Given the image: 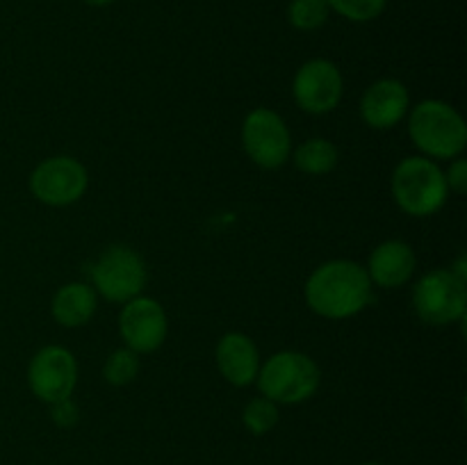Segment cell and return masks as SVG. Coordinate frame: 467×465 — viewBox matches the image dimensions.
<instances>
[{
	"instance_id": "1",
	"label": "cell",
	"mask_w": 467,
	"mask_h": 465,
	"mask_svg": "<svg viewBox=\"0 0 467 465\" xmlns=\"http://www.w3.org/2000/svg\"><path fill=\"white\" fill-rule=\"evenodd\" d=\"M308 308L324 319H349L363 313L374 299V285L365 264L336 258L313 269L304 287Z\"/></svg>"
},
{
	"instance_id": "2",
	"label": "cell",
	"mask_w": 467,
	"mask_h": 465,
	"mask_svg": "<svg viewBox=\"0 0 467 465\" xmlns=\"http://www.w3.org/2000/svg\"><path fill=\"white\" fill-rule=\"evenodd\" d=\"M409 135L424 158L454 160L467 146V123L463 114L441 98H427L409 109Z\"/></svg>"
},
{
	"instance_id": "3",
	"label": "cell",
	"mask_w": 467,
	"mask_h": 465,
	"mask_svg": "<svg viewBox=\"0 0 467 465\" xmlns=\"http://www.w3.org/2000/svg\"><path fill=\"white\" fill-rule=\"evenodd\" d=\"M390 191L397 208L415 219L441 212L450 196L441 164L424 155H410L397 164L390 178Z\"/></svg>"
},
{
	"instance_id": "4",
	"label": "cell",
	"mask_w": 467,
	"mask_h": 465,
	"mask_svg": "<svg viewBox=\"0 0 467 465\" xmlns=\"http://www.w3.org/2000/svg\"><path fill=\"white\" fill-rule=\"evenodd\" d=\"M260 395L278 406H296L315 397L322 386V369L304 351L285 349L260 363L255 378Z\"/></svg>"
},
{
	"instance_id": "5",
	"label": "cell",
	"mask_w": 467,
	"mask_h": 465,
	"mask_svg": "<svg viewBox=\"0 0 467 465\" xmlns=\"http://www.w3.org/2000/svg\"><path fill=\"white\" fill-rule=\"evenodd\" d=\"M91 283L96 294L109 304H126L144 294L149 283V269L144 258L126 244H112L91 264Z\"/></svg>"
},
{
	"instance_id": "6",
	"label": "cell",
	"mask_w": 467,
	"mask_h": 465,
	"mask_svg": "<svg viewBox=\"0 0 467 465\" xmlns=\"http://www.w3.org/2000/svg\"><path fill=\"white\" fill-rule=\"evenodd\" d=\"M413 310L429 326H447L465 319L467 283L450 269H431L413 285Z\"/></svg>"
},
{
	"instance_id": "7",
	"label": "cell",
	"mask_w": 467,
	"mask_h": 465,
	"mask_svg": "<svg viewBox=\"0 0 467 465\" xmlns=\"http://www.w3.org/2000/svg\"><path fill=\"white\" fill-rule=\"evenodd\" d=\"M242 149L260 169H281L292 155V132L285 119L269 108H255L242 121Z\"/></svg>"
},
{
	"instance_id": "8",
	"label": "cell",
	"mask_w": 467,
	"mask_h": 465,
	"mask_svg": "<svg viewBox=\"0 0 467 465\" xmlns=\"http://www.w3.org/2000/svg\"><path fill=\"white\" fill-rule=\"evenodd\" d=\"M32 196L50 208H67L78 203L89 187V173L80 160L71 155H53L32 169L30 173Z\"/></svg>"
},
{
	"instance_id": "9",
	"label": "cell",
	"mask_w": 467,
	"mask_h": 465,
	"mask_svg": "<svg viewBox=\"0 0 467 465\" xmlns=\"http://www.w3.org/2000/svg\"><path fill=\"white\" fill-rule=\"evenodd\" d=\"M27 386L44 404L73 397L78 386V360L73 351L59 345H46L27 365Z\"/></svg>"
},
{
	"instance_id": "10",
	"label": "cell",
	"mask_w": 467,
	"mask_h": 465,
	"mask_svg": "<svg viewBox=\"0 0 467 465\" xmlns=\"http://www.w3.org/2000/svg\"><path fill=\"white\" fill-rule=\"evenodd\" d=\"M295 103L308 114H328L345 96V78L331 59H308L301 64L292 80Z\"/></svg>"
},
{
	"instance_id": "11",
	"label": "cell",
	"mask_w": 467,
	"mask_h": 465,
	"mask_svg": "<svg viewBox=\"0 0 467 465\" xmlns=\"http://www.w3.org/2000/svg\"><path fill=\"white\" fill-rule=\"evenodd\" d=\"M119 333L123 346L135 354H153L164 345L169 333V319L162 304L153 296L140 294L121 304L119 313Z\"/></svg>"
},
{
	"instance_id": "12",
	"label": "cell",
	"mask_w": 467,
	"mask_h": 465,
	"mask_svg": "<svg viewBox=\"0 0 467 465\" xmlns=\"http://www.w3.org/2000/svg\"><path fill=\"white\" fill-rule=\"evenodd\" d=\"M410 109V94L397 78H381L365 89L360 98V117L374 130L400 126Z\"/></svg>"
},
{
	"instance_id": "13",
	"label": "cell",
	"mask_w": 467,
	"mask_h": 465,
	"mask_svg": "<svg viewBox=\"0 0 467 465\" xmlns=\"http://www.w3.org/2000/svg\"><path fill=\"white\" fill-rule=\"evenodd\" d=\"M219 374L235 388L254 386L260 372V351L246 333H223L214 349Z\"/></svg>"
},
{
	"instance_id": "14",
	"label": "cell",
	"mask_w": 467,
	"mask_h": 465,
	"mask_svg": "<svg viewBox=\"0 0 467 465\" xmlns=\"http://www.w3.org/2000/svg\"><path fill=\"white\" fill-rule=\"evenodd\" d=\"M415 267H418V255L409 242L386 240L372 249L365 272H368L372 285L395 290L413 278Z\"/></svg>"
},
{
	"instance_id": "15",
	"label": "cell",
	"mask_w": 467,
	"mask_h": 465,
	"mask_svg": "<svg viewBox=\"0 0 467 465\" xmlns=\"http://www.w3.org/2000/svg\"><path fill=\"white\" fill-rule=\"evenodd\" d=\"M99 299L94 287L89 283L73 281L59 287L50 301V313L53 319L64 328H80L91 322L99 308Z\"/></svg>"
},
{
	"instance_id": "16",
	"label": "cell",
	"mask_w": 467,
	"mask_h": 465,
	"mask_svg": "<svg viewBox=\"0 0 467 465\" xmlns=\"http://www.w3.org/2000/svg\"><path fill=\"white\" fill-rule=\"evenodd\" d=\"M290 158L299 171L308 173V176H327L340 162V150L331 140L310 137L292 150Z\"/></svg>"
},
{
	"instance_id": "17",
	"label": "cell",
	"mask_w": 467,
	"mask_h": 465,
	"mask_svg": "<svg viewBox=\"0 0 467 465\" xmlns=\"http://www.w3.org/2000/svg\"><path fill=\"white\" fill-rule=\"evenodd\" d=\"M278 419H281V410L278 404H274L267 397H254L246 401L244 410H242V424L254 436H267L276 429Z\"/></svg>"
},
{
	"instance_id": "18",
	"label": "cell",
	"mask_w": 467,
	"mask_h": 465,
	"mask_svg": "<svg viewBox=\"0 0 467 465\" xmlns=\"http://www.w3.org/2000/svg\"><path fill=\"white\" fill-rule=\"evenodd\" d=\"M140 354H135L128 346H119L105 358L103 363V378L114 388H123L132 383L140 374Z\"/></svg>"
},
{
	"instance_id": "19",
	"label": "cell",
	"mask_w": 467,
	"mask_h": 465,
	"mask_svg": "<svg viewBox=\"0 0 467 465\" xmlns=\"http://www.w3.org/2000/svg\"><path fill=\"white\" fill-rule=\"evenodd\" d=\"M328 7L327 0H292L287 7V18H290L292 27L304 32H313L322 27L328 21Z\"/></svg>"
},
{
	"instance_id": "20",
	"label": "cell",
	"mask_w": 467,
	"mask_h": 465,
	"mask_svg": "<svg viewBox=\"0 0 467 465\" xmlns=\"http://www.w3.org/2000/svg\"><path fill=\"white\" fill-rule=\"evenodd\" d=\"M328 7L354 23H368L381 16L388 0H327Z\"/></svg>"
},
{
	"instance_id": "21",
	"label": "cell",
	"mask_w": 467,
	"mask_h": 465,
	"mask_svg": "<svg viewBox=\"0 0 467 465\" xmlns=\"http://www.w3.org/2000/svg\"><path fill=\"white\" fill-rule=\"evenodd\" d=\"M442 173H445L447 190L456 196H463L467 191V160L463 155L451 160L450 167H447Z\"/></svg>"
},
{
	"instance_id": "22",
	"label": "cell",
	"mask_w": 467,
	"mask_h": 465,
	"mask_svg": "<svg viewBox=\"0 0 467 465\" xmlns=\"http://www.w3.org/2000/svg\"><path fill=\"white\" fill-rule=\"evenodd\" d=\"M50 418H53V422L57 424V427L71 429L73 424L78 422V418H80V410H78L73 397L50 404Z\"/></svg>"
},
{
	"instance_id": "23",
	"label": "cell",
	"mask_w": 467,
	"mask_h": 465,
	"mask_svg": "<svg viewBox=\"0 0 467 465\" xmlns=\"http://www.w3.org/2000/svg\"><path fill=\"white\" fill-rule=\"evenodd\" d=\"M450 272L454 274V276L459 278V281L467 283V255H465V253H461V255H459V260H456V263L451 264Z\"/></svg>"
},
{
	"instance_id": "24",
	"label": "cell",
	"mask_w": 467,
	"mask_h": 465,
	"mask_svg": "<svg viewBox=\"0 0 467 465\" xmlns=\"http://www.w3.org/2000/svg\"><path fill=\"white\" fill-rule=\"evenodd\" d=\"M87 5H94V7H105V5L114 3V0H85Z\"/></svg>"
},
{
	"instance_id": "25",
	"label": "cell",
	"mask_w": 467,
	"mask_h": 465,
	"mask_svg": "<svg viewBox=\"0 0 467 465\" xmlns=\"http://www.w3.org/2000/svg\"><path fill=\"white\" fill-rule=\"evenodd\" d=\"M360 465H381V463H360Z\"/></svg>"
}]
</instances>
